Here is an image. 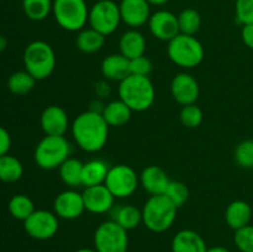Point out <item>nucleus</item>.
<instances>
[{"instance_id": "nucleus-18", "label": "nucleus", "mask_w": 253, "mask_h": 252, "mask_svg": "<svg viewBox=\"0 0 253 252\" xmlns=\"http://www.w3.org/2000/svg\"><path fill=\"white\" fill-rule=\"evenodd\" d=\"M169 182L166 170L155 165L146 167L140 174V184L150 195L165 194Z\"/></svg>"}, {"instance_id": "nucleus-19", "label": "nucleus", "mask_w": 253, "mask_h": 252, "mask_svg": "<svg viewBox=\"0 0 253 252\" xmlns=\"http://www.w3.org/2000/svg\"><path fill=\"white\" fill-rule=\"evenodd\" d=\"M100 71L106 81L120 83L126 77L130 76V59L121 53L109 54L101 62Z\"/></svg>"}, {"instance_id": "nucleus-9", "label": "nucleus", "mask_w": 253, "mask_h": 252, "mask_svg": "<svg viewBox=\"0 0 253 252\" xmlns=\"http://www.w3.org/2000/svg\"><path fill=\"white\" fill-rule=\"evenodd\" d=\"M89 26L104 36L114 34L121 22L119 4L114 0H99L89 9Z\"/></svg>"}, {"instance_id": "nucleus-30", "label": "nucleus", "mask_w": 253, "mask_h": 252, "mask_svg": "<svg viewBox=\"0 0 253 252\" xmlns=\"http://www.w3.org/2000/svg\"><path fill=\"white\" fill-rule=\"evenodd\" d=\"M53 0H22V10L32 21H42L52 12Z\"/></svg>"}, {"instance_id": "nucleus-42", "label": "nucleus", "mask_w": 253, "mask_h": 252, "mask_svg": "<svg viewBox=\"0 0 253 252\" xmlns=\"http://www.w3.org/2000/svg\"><path fill=\"white\" fill-rule=\"evenodd\" d=\"M150 5H153V6H163V5L167 4L169 0H146Z\"/></svg>"}, {"instance_id": "nucleus-33", "label": "nucleus", "mask_w": 253, "mask_h": 252, "mask_svg": "<svg viewBox=\"0 0 253 252\" xmlns=\"http://www.w3.org/2000/svg\"><path fill=\"white\" fill-rule=\"evenodd\" d=\"M165 195L175 205V207L180 208L188 202V199H189V189H188V187L183 182L170 180Z\"/></svg>"}, {"instance_id": "nucleus-15", "label": "nucleus", "mask_w": 253, "mask_h": 252, "mask_svg": "<svg viewBox=\"0 0 253 252\" xmlns=\"http://www.w3.org/2000/svg\"><path fill=\"white\" fill-rule=\"evenodd\" d=\"M82 195L85 210L91 214H105L114 208L115 197L105 184L86 187Z\"/></svg>"}, {"instance_id": "nucleus-36", "label": "nucleus", "mask_w": 253, "mask_h": 252, "mask_svg": "<svg viewBox=\"0 0 253 252\" xmlns=\"http://www.w3.org/2000/svg\"><path fill=\"white\" fill-rule=\"evenodd\" d=\"M234 240L235 245L241 252H253V225H246L236 230Z\"/></svg>"}, {"instance_id": "nucleus-3", "label": "nucleus", "mask_w": 253, "mask_h": 252, "mask_svg": "<svg viewBox=\"0 0 253 252\" xmlns=\"http://www.w3.org/2000/svg\"><path fill=\"white\" fill-rule=\"evenodd\" d=\"M178 208L163 195H151L142 208V222L150 231L165 232L172 227Z\"/></svg>"}, {"instance_id": "nucleus-2", "label": "nucleus", "mask_w": 253, "mask_h": 252, "mask_svg": "<svg viewBox=\"0 0 253 252\" xmlns=\"http://www.w3.org/2000/svg\"><path fill=\"white\" fill-rule=\"evenodd\" d=\"M119 96L131 110L142 113L153 105L156 90L148 77L130 74L119 83Z\"/></svg>"}, {"instance_id": "nucleus-8", "label": "nucleus", "mask_w": 253, "mask_h": 252, "mask_svg": "<svg viewBox=\"0 0 253 252\" xmlns=\"http://www.w3.org/2000/svg\"><path fill=\"white\" fill-rule=\"evenodd\" d=\"M128 235L124 227L113 220L104 221L94 232V250L96 252H127Z\"/></svg>"}, {"instance_id": "nucleus-7", "label": "nucleus", "mask_w": 253, "mask_h": 252, "mask_svg": "<svg viewBox=\"0 0 253 252\" xmlns=\"http://www.w3.org/2000/svg\"><path fill=\"white\" fill-rule=\"evenodd\" d=\"M52 14L57 24L69 32H79L88 22L86 0H53Z\"/></svg>"}, {"instance_id": "nucleus-24", "label": "nucleus", "mask_w": 253, "mask_h": 252, "mask_svg": "<svg viewBox=\"0 0 253 252\" xmlns=\"http://www.w3.org/2000/svg\"><path fill=\"white\" fill-rule=\"evenodd\" d=\"M132 113L133 111L121 99L110 101L104 105L103 110H101L104 120L109 126H113V127H120V126L126 125L130 121Z\"/></svg>"}, {"instance_id": "nucleus-22", "label": "nucleus", "mask_w": 253, "mask_h": 252, "mask_svg": "<svg viewBox=\"0 0 253 252\" xmlns=\"http://www.w3.org/2000/svg\"><path fill=\"white\" fill-rule=\"evenodd\" d=\"M120 53L127 59H133L145 54L146 39L137 29H131L124 32L119 41Z\"/></svg>"}, {"instance_id": "nucleus-26", "label": "nucleus", "mask_w": 253, "mask_h": 252, "mask_svg": "<svg viewBox=\"0 0 253 252\" xmlns=\"http://www.w3.org/2000/svg\"><path fill=\"white\" fill-rule=\"evenodd\" d=\"M104 43H105V36L91 27L81 30L76 40V44L79 51L88 54L100 51L104 47Z\"/></svg>"}, {"instance_id": "nucleus-5", "label": "nucleus", "mask_w": 253, "mask_h": 252, "mask_svg": "<svg viewBox=\"0 0 253 252\" xmlns=\"http://www.w3.org/2000/svg\"><path fill=\"white\" fill-rule=\"evenodd\" d=\"M25 71L36 81H43L53 73L56 68V53L51 44L44 41H34L24 51Z\"/></svg>"}, {"instance_id": "nucleus-13", "label": "nucleus", "mask_w": 253, "mask_h": 252, "mask_svg": "<svg viewBox=\"0 0 253 252\" xmlns=\"http://www.w3.org/2000/svg\"><path fill=\"white\" fill-rule=\"evenodd\" d=\"M53 210V212L59 219H78L85 211L83 195L74 189H67L64 192H61L54 199Z\"/></svg>"}, {"instance_id": "nucleus-23", "label": "nucleus", "mask_w": 253, "mask_h": 252, "mask_svg": "<svg viewBox=\"0 0 253 252\" xmlns=\"http://www.w3.org/2000/svg\"><path fill=\"white\" fill-rule=\"evenodd\" d=\"M111 211V220L121 227L130 231L136 229L142 222V210L132 204H123L113 208Z\"/></svg>"}, {"instance_id": "nucleus-31", "label": "nucleus", "mask_w": 253, "mask_h": 252, "mask_svg": "<svg viewBox=\"0 0 253 252\" xmlns=\"http://www.w3.org/2000/svg\"><path fill=\"white\" fill-rule=\"evenodd\" d=\"M10 215L14 219L25 221L35 211L34 202L25 194H16L9 200L7 204Z\"/></svg>"}, {"instance_id": "nucleus-16", "label": "nucleus", "mask_w": 253, "mask_h": 252, "mask_svg": "<svg viewBox=\"0 0 253 252\" xmlns=\"http://www.w3.org/2000/svg\"><path fill=\"white\" fill-rule=\"evenodd\" d=\"M121 21L131 29H137L148 22L151 5L146 0H121L119 4Z\"/></svg>"}, {"instance_id": "nucleus-4", "label": "nucleus", "mask_w": 253, "mask_h": 252, "mask_svg": "<svg viewBox=\"0 0 253 252\" xmlns=\"http://www.w3.org/2000/svg\"><path fill=\"white\" fill-rule=\"evenodd\" d=\"M167 54L175 66L189 69L202 63L205 51L197 37L179 34L168 42Z\"/></svg>"}, {"instance_id": "nucleus-10", "label": "nucleus", "mask_w": 253, "mask_h": 252, "mask_svg": "<svg viewBox=\"0 0 253 252\" xmlns=\"http://www.w3.org/2000/svg\"><path fill=\"white\" fill-rule=\"evenodd\" d=\"M140 177L136 170L127 165H116L109 168L104 184L108 187L115 199H125L136 192Z\"/></svg>"}, {"instance_id": "nucleus-37", "label": "nucleus", "mask_w": 253, "mask_h": 252, "mask_svg": "<svg viewBox=\"0 0 253 252\" xmlns=\"http://www.w3.org/2000/svg\"><path fill=\"white\" fill-rule=\"evenodd\" d=\"M235 14L242 26L253 24V0H236Z\"/></svg>"}, {"instance_id": "nucleus-12", "label": "nucleus", "mask_w": 253, "mask_h": 252, "mask_svg": "<svg viewBox=\"0 0 253 252\" xmlns=\"http://www.w3.org/2000/svg\"><path fill=\"white\" fill-rule=\"evenodd\" d=\"M147 24L153 37L161 41L169 42L180 34L178 16L168 10H158L153 12Z\"/></svg>"}, {"instance_id": "nucleus-46", "label": "nucleus", "mask_w": 253, "mask_h": 252, "mask_svg": "<svg viewBox=\"0 0 253 252\" xmlns=\"http://www.w3.org/2000/svg\"><path fill=\"white\" fill-rule=\"evenodd\" d=\"M86 1H99V0H86Z\"/></svg>"}, {"instance_id": "nucleus-27", "label": "nucleus", "mask_w": 253, "mask_h": 252, "mask_svg": "<svg viewBox=\"0 0 253 252\" xmlns=\"http://www.w3.org/2000/svg\"><path fill=\"white\" fill-rule=\"evenodd\" d=\"M83 165L82 161L77 158L69 157L68 160L62 163L59 169V177L62 182L69 188H77L78 185H82V174H83Z\"/></svg>"}, {"instance_id": "nucleus-45", "label": "nucleus", "mask_w": 253, "mask_h": 252, "mask_svg": "<svg viewBox=\"0 0 253 252\" xmlns=\"http://www.w3.org/2000/svg\"><path fill=\"white\" fill-rule=\"evenodd\" d=\"M74 252H96L95 250H93V249H79V250H77V251H74Z\"/></svg>"}, {"instance_id": "nucleus-32", "label": "nucleus", "mask_w": 253, "mask_h": 252, "mask_svg": "<svg viewBox=\"0 0 253 252\" xmlns=\"http://www.w3.org/2000/svg\"><path fill=\"white\" fill-rule=\"evenodd\" d=\"M178 25L180 34L194 36L202 26V16L195 9L187 7L178 15Z\"/></svg>"}, {"instance_id": "nucleus-28", "label": "nucleus", "mask_w": 253, "mask_h": 252, "mask_svg": "<svg viewBox=\"0 0 253 252\" xmlns=\"http://www.w3.org/2000/svg\"><path fill=\"white\" fill-rule=\"evenodd\" d=\"M24 174L22 163L16 157L5 155L0 157V180L5 183H15Z\"/></svg>"}, {"instance_id": "nucleus-38", "label": "nucleus", "mask_w": 253, "mask_h": 252, "mask_svg": "<svg viewBox=\"0 0 253 252\" xmlns=\"http://www.w3.org/2000/svg\"><path fill=\"white\" fill-rule=\"evenodd\" d=\"M152 62L145 54L130 59V74H133V76L148 77L152 72Z\"/></svg>"}, {"instance_id": "nucleus-34", "label": "nucleus", "mask_w": 253, "mask_h": 252, "mask_svg": "<svg viewBox=\"0 0 253 252\" xmlns=\"http://www.w3.org/2000/svg\"><path fill=\"white\" fill-rule=\"evenodd\" d=\"M203 111L197 104H189V105H184L179 113L180 123L183 126L187 128H195L200 126L203 123Z\"/></svg>"}, {"instance_id": "nucleus-47", "label": "nucleus", "mask_w": 253, "mask_h": 252, "mask_svg": "<svg viewBox=\"0 0 253 252\" xmlns=\"http://www.w3.org/2000/svg\"><path fill=\"white\" fill-rule=\"evenodd\" d=\"M252 211H253V204H252Z\"/></svg>"}, {"instance_id": "nucleus-20", "label": "nucleus", "mask_w": 253, "mask_h": 252, "mask_svg": "<svg viewBox=\"0 0 253 252\" xmlns=\"http://www.w3.org/2000/svg\"><path fill=\"white\" fill-rule=\"evenodd\" d=\"M170 249L172 252H207L208 247L204 239L197 231L184 229L174 235Z\"/></svg>"}, {"instance_id": "nucleus-6", "label": "nucleus", "mask_w": 253, "mask_h": 252, "mask_svg": "<svg viewBox=\"0 0 253 252\" xmlns=\"http://www.w3.org/2000/svg\"><path fill=\"white\" fill-rule=\"evenodd\" d=\"M71 155V143L64 136L46 135L35 148L36 165L44 170L57 169Z\"/></svg>"}, {"instance_id": "nucleus-25", "label": "nucleus", "mask_w": 253, "mask_h": 252, "mask_svg": "<svg viewBox=\"0 0 253 252\" xmlns=\"http://www.w3.org/2000/svg\"><path fill=\"white\" fill-rule=\"evenodd\" d=\"M109 166L101 160H91L83 165L82 174V185L93 187V185L104 184L109 172Z\"/></svg>"}, {"instance_id": "nucleus-21", "label": "nucleus", "mask_w": 253, "mask_h": 252, "mask_svg": "<svg viewBox=\"0 0 253 252\" xmlns=\"http://www.w3.org/2000/svg\"><path fill=\"white\" fill-rule=\"evenodd\" d=\"M252 216V205H250L245 200H234L227 205L226 211H225L226 224L235 231L245 227L246 225H250Z\"/></svg>"}, {"instance_id": "nucleus-41", "label": "nucleus", "mask_w": 253, "mask_h": 252, "mask_svg": "<svg viewBox=\"0 0 253 252\" xmlns=\"http://www.w3.org/2000/svg\"><path fill=\"white\" fill-rule=\"evenodd\" d=\"M95 93L98 94L100 98H105L110 93V86L105 81H100L95 84Z\"/></svg>"}, {"instance_id": "nucleus-1", "label": "nucleus", "mask_w": 253, "mask_h": 252, "mask_svg": "<svg viewBox=\"0 0 253 252\" xmlns=\"http://www.w3.org/2000/svg\"><path fill=\"white\" fill-rule=\"evenodd\" d=\"M109 127L101 113L90 109L74 119L71 131L79 148L88 153H95L105 147Z\"/></svg>"}, {"instance_id": "nucleus-40", "label": "nucleus", "mask_w": 253, "mask_h": 252, "mask_svg": "<svg viewBox=\"0 0 253 252\" xmlns=\"http://www.w3.org/2000/svg\"><path fill=\"white\" fill-rule=\"evenodd\" d=\"M241 37L244 43L246 44L249 48L253 49V24L244 25V26H242Z\"/></svg>"}, {"instance_id": "nucleus-14", "label": "nucleus", "mask_w": 253, "mask_h": 252, "mask_svg": "<svg viewBox=\"0 0 253 252\" xmlns=\"http://www.w3.org/2000/svg\"><path fill=\"white\" fill-rule=\"evenodd\" d=\"M173 99L182 106L195 104L199 98L200 88L197 79L189 73H178L170 83Z\"/></svg>"}, {"instance_id": "nucleus-35", "label": "nucleus", "mask_w": 253, "mask_h": 252, "mask_svg": "<svg viewBox=\"0 0 253 252\" xmlns=\"http://www.w3.org/2000/svg\"><path fill=\"white\" fill-rule=\"evenodd\" d=\"M235 161L242 168H253V140H245L236 146Z\"/></svg>"}, {"instance_id": "nucleus-39", "label": "nucleus", "mask_w": 253, "mask_h": 252, "mask_svg": "<svg viewBox=\"0 0 253 252\" xmlns=\"http://www.w3.org/2000/svg\"><path fill=\"white\" fill-rule=\"evenodd\" d=\"M11 146V137L7 130H5L2 126H0V157L7 155Z\"/></svg>"}, {"instance_id": "nucleus-44", "label": "nucleus", "mask_w": 253, "mask_h": 252, "mask_svg": "<svg viewBox=\"0 0 253 252\" xmlns=\"http://www.w3.org/2000/svg\"><path fill=\"white\" fill-rule=\"evenodd\" d=\"M6 46H7L6 39H5L4 36H1V35H0V52L5 51V48H6Z\"/></svg>"}, {"instance_id": "nucleus-29", "label": "nucleus", "mask_w": 253, "mask_h": 252, "mask_svg": "<svg viewBox=\"0 0 253 252\" xmlns=\"http://www.w3.org/2000/svg\"><path fill=\"white\" fill-rule=\"evenodd\" d=\"M36 79L27 71L12 73L7 79V89L15 95H26L35 88Z\"/></svg>"}, {"instance_id": "nucleus-11", "label": "nucleus", "mask_w": 253, "mask_h": 252, "mask_svg": "<svg viewBox=\"0 0 253 252\" xmlns=\"http://www.w3.org/2000/svg\"><path fill=\"white\" fill-rule=\"evenodd\" d=\"M59 217L48 210H35L24 221V229L35 240H48L57 234Z\"/></svg>"}, {"instance_id": "nucleus-43", "label": "nucleus", "mask_w": 253, "mask_h": 252, "mask_svg": "<svg viewBox=\"0 0 253 252\" xmlns=\"http://www.w3.org/2000/svg\"><path fill=\"white\" fill-rule=\"evenodd\" d=\"M207 252H230L226 247H222V246H215L211 247V249H208Z\"/></svg>"}, {"instance_id": "nucleus-17", "label": "nucleus", "mask_w": 253, "mask_h": 252, "mask_svg": "<svg viewBox=\"0 0 253 252\" xmlns=\"http://www.w3.org/2000/svg\"><path fill=\"white\" fill-rule=\"evenodd\" d=\"M40 124L48 136H64L69 127V119L66 110L58 105H49L42 111Z\"/></svg>"}]
</instances>
